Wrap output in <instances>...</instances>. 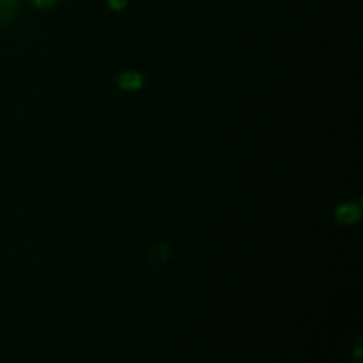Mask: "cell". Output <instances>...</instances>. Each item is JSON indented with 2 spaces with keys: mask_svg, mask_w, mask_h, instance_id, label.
I'll return each instance as SVG.
<instances>
[{
  "mask_svg": "<svg viewBox=\"0 0 363 363\" xmlns=\"http://www.w3.org/2000/svg\"><path fill=\"white\" fill-rule=\"evenodd\" d=\"M335 216L340 223H344V225H351V223L360 220V206L353 204V202H346V204L339 206Z\"/></svg>",
  "mask_w": 363,
  "mask_h": 363,
  "instance_id": "1",
  "label": "cell"
},
{
  "mask_svg": "<svg viewBox=\"0 0 363 363\" xmlns=\"http://www.w3.org/2000/svg\"><path fill=\"white\" fill-rule=\"evenodd\" d=\"M117 85L121 89H126V91H137L144 85V77L137 71H126V73L117 77Z\"/></svg>",
  "mask_w": 363,
  "mask_h": 363,
  "instance_id": "2",
  "label": "cell"
},
{
  "mask_svg": "<svg viewBox=\"0 0 363 363\" xmlns=\"http://www.w3.org/2000/svg\"><path fill=\"white\" fill-rule=\"evenodd\" d=\"M20 0H0V27H6L16 16Z\"/></svg>",
  "mask_w": 363,
  "mask_h": 363,
  "instance_id": "3",
  "label": "cell"
},
{
  "mask_svg": "<svg viewBox=\"0 0 363 363\" xmlns=\"http://www.w3.org/2000/svg\"><path fill=\"white\" fill-rule=\"evenodd\" d=\"M57 2H59V0H32V4H34L35 7H39V9H50V7L57 6Z\"/></svg>",
  "mask_w": 363,
  "mask_h": 363,
  "instance_id": "4",
  "label": "cell"
},
{
  "mask_svg": "<svg viewBox=\"0 0 363 363\" xmlns=\"http://www.w3.org/2000/svg\"><path fill=\"white\" fill-rule=\"evenodd\" d=\"M108 4H110V7H112L113 11H121V9H124V7H126L128 0H108Z\"/></svg>",
  "mask_w": 363,
  "mask_h": 363,
  "instance_id": "5",
  "label": "cell"
}]
</instances>
